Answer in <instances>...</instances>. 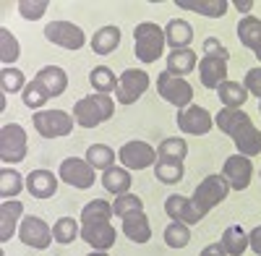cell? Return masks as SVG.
<instances>
[{
    "label": "cell",
    "mask_w": 261,
    "mask_h": 256,
    "mask_svg": "<svg viewBox=\"0 0 261 256\" xmlns=\"http://www.w3.org/2000/svg\"><path fill=\"white\" fill-rule=\"evenodd\" d=\"M175 123L183 134H191V136H204L212 131L214 125V118L209 115L206 108H201V105H191V108L186 110H178L175 115Z\"/></svg>",
    "instance_id": "obj_12"
},
{
    "label": "cell",
    "mask_w": 261,
    "mask_h": 256,
    "mask_svg": "<svg viewBox=\"0 0 261 256\" xmlns=\"http://www.w3.org/2000/svg\"><path fill=\"white\" fill-rule=\"evenodd\" d=\"M243 87L248 89V94L258 97L261 99V68H251L243 79Z\"/></svg>",
    "instance_id": "obj_45"
},
{
    "label": "cell",
    "mask_w": 261,
    "mask_h": 256,
    "mask_svg": "<svg viewBox=\"0 0 261 256\" xmlns=\"http://www.w3.org/2000/svg\"><path fill=\"white\" fill-rule=\"evenodd\" d=\"M32 123L39 131V136L45 139H63L73 131V113H65V110H39L32 115Z\"/></svg>",
    "instance_id": "obj_6"
},
{
    "label": "cell",
    "mask_w": 261,
    "mask_h": 256,
    "mask_svg": "<svg viewBox=\"0 0 261 256\" xmlns=\"http://www.w3.org/2000/svg\"><path fill=\"white\" fill-rule=\"evenodd\" d=\"M230 6H235V11H238V13H246V16H251L253 0H235V3H230Z\"/></svg>",
    "instance_id": "obj_48"
},
{
    "label": "cell",
    "mask_w": 261,
    "mask_h": 256,
    "mask_svg": "<svg viewBox=\"0 0 261 256\" xmlns=\"http://www.w3.org/2000/svg\"><path fill=\"white\" fill-rule=\"evenodd\" d=\"M149 89V73L141 68H128L118 76V92H115V102L118 105H134L136 99L144 97V92Z\"/></svg>",
    "instance_id": "obj_7"
},
{
    "label": "cell",
    "mask_w": 261,
    "mask_h": 256,
    "mask_svg": "<svg viewBox=\"0 0 261 256\" xmlns=\"http://www.w3.org/2000/svg\"><path fill=\"white\" fill-rule=\"evenodd\" d=\"M157 94L165 102H170L172 108H178V110H186V108L193 105V87L183 76L170 73L167 68L157 76Z\"/></svg>",
    "instance_id": "obj_4"
},
{
    "label": "cell",
    "mask_w": 261,
    "mask_h": 256,
    "mask_svg": "<svg viewBox=\"0 0 261 256\" xmlns=\"http://www.w3.org/2000/svg\"><path fill=\"white\" fill-rule=\"evenodd\" d=\"M120 29L118 27H102V29H97L94 34H92V50L97 53V55H110L118 45H120Z\"/></svg>",
    "instance_id": "obj_27"
},
{
    "label": "cell",
    "mask_w": 261,
    "mask_h": 256,
    "mask_svg": "<svg viewBox=\"0 0 261 256\" xmlns=\"http://www.w3.org/2000/svg\"><path fill=\"white\" fill-rule=\"evenodd\" d=\"M238 39H241L243 47L258 50V47H261V18H256V16H243L241 24H238Z\"/></svg>",
    "instance_id": "obj_29"
},
{
    "label": "cell",
    "mask_w": 261,
    "mask_h": 256,
    "mask_svg": "<svg viewBox=\"0 0 261 256\" xmlns=\"http://www.w3.org/2000/svg\"><path fill=\"white\" fill-rule=\"evenodd\" d=\"M113 204L105 199H94L81 209V225H92V222H110L113 220Z\"/></svg>",
    "instance_id": "obj_30"
},
{
    "label": "cell",
    "mask_w": 261,
    "mask_h": 256,
    "mask_svg": "<svg viewBox=\"0 0 261 256\" xmlns=\"http://www.w3.org/2000/svg\"><path fill=\"white\" fill-rule=\"evenodd\" d=\"M217 94H220V102L225 105V108H232V110H241L246 105V99H248V89L241 81H230V79L217 87Z\"/></svg>",
    "instance_id": "obj_25"
},
{
    "label": "cell",
    "mask_w": 261,
    "mask_h": 256,
    "mask_svg": "<svg viewBox=\"0 0 261 256\" xmlns=\"http://www.w3.org/2000/svg\"><path fill=\"white\" fill-rule=\"evenodd\" d=\"M220 243H222L227 256H243L248 248V233L241 225H230V227H225Z\"/></svg>",
    "instance_id": "obj_26"
},
{
    "label": "cell",
    "mask_w": 261,
    "mask_h": 256,
    "mask_svg": "<svg viewBox=\"0 0 261 256\" xmlns=\"http://www.w3.org/2000/svg\"><path fill=\"white\" fill-rule=\"evenodd\" d=\"M45 37L53 42V45L63 47V50H79L86 42L84 29L76 27L73 21H50V24L45 27Z\"/></svg>",
    "instance_id": "obj_9"
},
{
    "label": "cell",
    "mask_w": 261,
    "mask_h": 256,
    "mask_svg": "<svg viewBox=\"0 0 261 256\" xmlns=\"http://www.w3.org/2000/svg\"><path fill=\"white\" fill-rule=\"evenodd\" d=\"M53 238H55V243H60V246L73 243L76 238H81V222H76L73 217H60V220H55V225H53Z\"/></svg>",
    "instance_id": "obj_34"
},
{
    "label": "cell",
    "mask_w": 261,
    "mask_h": 256,
    "mask_svg": "<svg viewBox=\"0 0 261 256\" xmlns=\"http://www.w3.org/2000/svg\"><path fill=\"white\" fill-rule=\"evenodd\" d=\"M24 186H27V181L21 178V173H16L11 165H6L3 170H0V196H3V201L16 199Z\"/></svg>",
    "instance_id": "obj_31"
},
{
    "label": "cell",
    "mask_w": 261,
    "mask_h": 256,
    "mask_svg": "<svg viewBox=\"0 0 261 256\" xmlns=\"http://www.w3.org/2000/svg\"><path fill=\"white\" fill-rule=\"evenodd\" d=\"M165 215L172 220V222H183V225H199L204 220V215L199 209L193 207L191 196H178V194H172L165 199Z\"/></svg>",
    "instance_id": "obj_14"
},
{
    "label": "cell",
    "mask_w": 261,
    "mask_h": 256,
    "mask_svg": "<svg viewBox=\"0 0 261 256\" xmlns=\"http://www.w3.org/2000/svg\"><path fill=\"white\" fill-rule=\"evenodd\" d=\"M89 84H92V89H97V94L118 92V79H115L110 66H94L92 73H89Z\"/></svg>",
    "instance_id": "obj_33"
},
{
    "label": "cell",
    "mask_w": 261,
    "mask_h": 256,
    "mask_svg": "<svg viewBox=\"0 0 261 256\" xmlns=\"http://www.w3.org/2000/svg\"><path fill=\"white\" fill-rule=\"evenodd\" d=\"M199 79H201V84L206 89H217L220 84L227 81V60L204 55L199 60Z\"/></svg>",
    "instance_id": "obj_18"
},
{
    "label": "cell",
    "mask_w": 261,
    "mask_h": 256,
    "mask_svg": "<svg viewBox=\"0 0 261 256\" xmlns=\"http://www.w3.org/2000/svg\"><path fill=\"white\" fill-rule=\"evenodd\" d=\"M165 29L157 27L154 21H141L134 29V53L141 63H154L165 53Z\"/></svg>",
    "instance_id": "obj_2"
},
{
    "label": "cell",
    "mask_w": 261,
    "mask_h": 256,
    "mask_svg": "<svg viewBox=\"0 0 261 256\" xmlns=\"http://www.w3.org/2000/svg\"><path fill=\"white\" fill-rule=\"evenodd\" d=\"M248 246L253 248V253H258V256H261V225H258V227H253V230L248 233Z\"/></svg>",
    "instance_id": "obj_46"
},
{
    "label": "cell",
    "mask_w": 261,
    "mask_h": 256,
    "mask_svg": "<svg viewBox=\"0 0 261 256\" xmlns=\"http://www.w3.org/2000/svg\"><path fill=\"white\" fill-rule=\"evenodd\" d=\"M21 215H24V204H21L18 199L3 201V207H0V241L3 243H8L11 236H16L18 222L24 220Z\"/></svg>",
    "instance_id": "obj_19"
},
{
    "label": "cell",
    "mask_w": 261,
    "mask_h": 256,
    "mask_svg": "<svg viewBox=\"0 0 261 256\" xmlns=\"http://www.w3.org/2000/svg\"><path fill=\"white\" fill-rule=\"evenodd\" d=\"M123 236L128 241H134V243H149L151 225H149V217L144 215V209L130 212V215L123 217Z\"/></svg>",
    "instance_id": "obj_20"
},
{
    "label": "cell",
    "mask_w": 261,
    "mask_h": 256,
    "mask_svg": "<svg viewBox=\"0 0 261 256\" xmlns=\"http://www.w3.org/2000/svg\"><path fill=\"white\" fill-rule=\"evenodd\" d=\"M81 241H86L94 251H110L115 246V227H113V222L81 225Z\"/></svg>",
    "instance_id": "obj_16"
},
{
    "label": "cell",
    "mask_w": 261,
    "mask_h": 256,
    "mask_svg": "<svg viewBox=\"0 0 261 256\" xmlns=\"http://www.w3.org/2000/svg\"><path fill=\"white\" fill-rule=\"evenodd\" d=\"M89 256H110V253H107V251H92Z\"/></svg>",
    "instance_id": "obj_49"
},
{
    "label": "cell",
    "mask_w": 261,
    "mask_h": 256,
    "mask_svg": "<svg viewBox=\"0 0 261 256\" xmlns=\"http://www.w3.org/2000/svg\"><path fill=\"white\" fill-rule=\"evenodd\" d=\"M21 55V47H18V39L11 34V29H0V60L3 66H13Z\"/></svg>",
    "instance_id": "obj_40"
},
{
    "label": "cell",
    "mask_w": 261,
    "mask_h": 256,
    "mask_svg": "<svg viewBox=\"0 0 261 256\" xmlns=\"http://www.w3.org/2000/svg\"><path fill=\"white\" fill-rule=\"evenodd\" d=\"M144 209V201L136 196V194H123V196H115V204H113V212H115V217H125L130 215V212H139Z\"/></svg>",
    "instance_id": "obj_43"
},
{
    "label": "cell",
    "mask_w": 261,
    "mask_h": 256,
    "mask_svg": "<svg viewBox=\"0 0 261 256\" xmlns=\"http://www.w3.org/2000/svg\"><path fill=\"white\" fill-rule=\"evenodd\" d=\"M16 6H18L21 18H27V21H39L42 16L47 13L50 0H18Z\"/></svg>",
    "instance_id": "obj_42"
},
{
    "label": "cell",
    "mask_w": 261,
    "mask_h": 256,
    "mask_svg": "<svg viewBox=\"0 0 261 256\" xmlns=\"http://www.w3.org/2000/svg\"><path fill=\"white\" fill-rule=\"evenodd\" d=\"M188 155V144L186 139L180 136H170L165 139L160 146H157V160H175V162H183Z\"/></svg>",
    "instance_id": "obj_37"
},
{
    "label": "cell",
    "mask_w": 261,
    "mask_h": 256,
    "mask_svg": "<svg viewBox=\"0 0 261 256\" xmlns=\"http://www.w3.org/2000/svg\"><path fill=\"white\" fill-rule=\"evenodd\" d=\"M222 178L230 183L232 191H246L251 186V178H253V162H251V157H243V155L227 157L225 165H222Z\"/></svg>",
    "instance_id": "obj_13"
},
{
    "label": "cell",
    "mask_w": 261,
    "mask_h": 256,
    "mask_svg": "<svg viewBox=\"0 0 261 256\" xmlns=\"http://www.w3.org/2000/svg\"><path fill=\"white\" fill-rule=\"evenodd\" d=\"M199 256H227V253H225L222 243H209V246H206V248H204Z\"/></svg>",
    "instance_id": "obj_47"
},
{
    "label": "cell",
    "mask_w": 261,
    "mask_h": 256,
    "mask_svg": "<svg viewBox=\"0 0 261 256\" xmlns=\"http://www.w3.org/2000/svg\"><path fill=\"white\" fill-rule=\"evenodd\" d=\"M58 175L63 183H68L73 188H92L94 186V167L86 162V160H79V157H68V160H63L60 167H58Z\"/></svg>",
    "instance_id": "obj_11"
},
{
    "label": "cell",
    "mask_w": 261,
    "mask_h": 256,
    "mask_svg": "<svg viewBox=\"0 0 261 256\" xmlns=\"http://www.w3.org/2000/svg\"><path fill=\"white\" fill-rule=\"evenodd\" d=\"M196 63H199V58H196V50H191V47L172 50V53L167 55V71L175 73V76H186V73L196 71Z\"/></svg>",
    "instance_id": "obj_28"
},
{
    "label": "cell",
    "mask_w": 261,
    "mask_h": 256,
    "mask_svg": "<svg viewBox=\"0 0 261 256\" xmlns=\"http://www.w3.org/2000/svg\"><path fill=\"white\" fill-rule=\"evenodd\" d=\"M0 89H3V94L24 92L27 89V76L21 73L18 68H13V66H6L3 71H0Z\"/></svg>",
    "instance_id": "obj_38"
},
{
    "label": "cell",
    "mask_w": 261,
    "mask_h": 256,
    "mask_svg": "<svg viewBox=\"0 0 261 256\" xmlns=\"http://www.w3.org/2000/svg\"><path fill=\"white\" fill-rule=\"evenodd\" d=\"M230 191H232V188H230V183L222 178V173H212V175H206L199 186H196L191 201H193V207L206 217L217 204H222V201L227 199Z\"/></svg>",
    "instance_id": "obj_3"
},
{
    "label": "cell",
    "mask_w": 261,
    "mask_h": 256,
    "mask_svg": "<svg viewBox=\"0 0 261 256\" xmlns=\"http://www.w3.org/2000/svg\"><path fill=\"white\" fill-rule=\"evenodd\" d=\"M162 236H165V243L170 248H186L191 243V227L183 225V222H172L170 220V225L165 227Z\"/></svg>",
    "instance_id": "obj_39"
},
{
    "label": "cell",
    "mask_w": 261,
    "mask_h": 256,
    "mask_svg": "<svg viewBox=\"0 0 261 256\" xmlns=\"http://www.w3.org/2000/svg\"><path fill=\"white\" fill-rule=\"evenodd\" d=\"M165 39H167V45L172 50H183V47H188L193 42V27L188 24V21H183V18H172V21H167V27H165Z\"/></svg>",
    "instance_id": "obj_22"
},
{
    "label": "cell",
    "mask_w": 261,
    "mask_h": 256,
    "mask_svg": "<svg viewBox=\"0 0 261 256\" xmlns=\"http://www.w3.org/2000/svg\"><path fill=\"white\" fill-rule=\"evenodd\" d=\"M230 139L235 141L238 155H243V157H256V155H261V131L251 123V118L238 125L235 131L230 134Z\"/></svg>",
    "instance_id": "obj_15"
},
{
    "label": "cell",
    "mask_w": 261,
    "mask_h": 256,
    "mask_svg": "<svg viewBox=\"0 0 261 256\" xmlns=\"http://www.w3.org/2000/svg\"><path fill=\"white\" fill-rule=\"evenodd\" d=\"M21 99H24V105H27V108H32V110H42V108H45V105L53 99L50 97V92L45 89V87H42V84L37 81V79H32L29 84H27V89L24 92H21Z\"/></svg>",
    "instance_id": "obj_36"
},
{
    "label": "cell",
    "mask_w": 261,
    "mask_h": 256,
    "mask_svg": "<svg viewBox=\"0 0 261 256\" xmlns=\"http://www.w3.org/2000/svg\"><path fill=\"white\" fill-rule=\"evenodd\" d=\"M34 79L50 92V97H60L65 89H68V73H65L60 66H45V68H39Z\"/></svg>",
    "instance_id": "obj_21"
},
{
    "label": "cell",
    "mask_w": 261,
    "mask_h": 256,
    "mask_svg": "<svg viewBox=\"0 0 261 256\" xmlns=\"http://www.w3.org/2000/svg\"><path fill=\"white\" fill-rule=\"evenodd\" d=\"M18 238H21V243L24 246H29V248H47L55 238H53V227L42 220V217H37V215H29V217H24L21 220V225H18Z\"/></svg>",
    "instance_id": "obj_10"
},
{
    "label": "cell",
    "mask_w": 261,
    "mask_h": 256,
    "mask_svg": "<svg viewBox=\"0 0 261 256\" xmlns=\"http://www.w3.org/2000/svg\"><path fill=\"white\" fill-rule=\"evenodd\" d=\"M243 120H248V113H243V110H232V108L220 110V113H217V118H214V123L220 125V131H225L227 136H230Z\"/></svg>",
    "instance_id": "obj_41"
},
{
    "label": "cell",
    "mask_w": 261,
    "mask_h": 256,
    "mask_svg": "<svg viewBox=\"0 0 261 256\" xmlns=\"http://www.w3.org/2000/svg\"><path fill=\"white\" fill-rule=\"evenodd\" d=\"M27 152H29V144H27L24 125L6 123L3 128H0V160L13 167V165L27 160Z\"/></svg>",
    "instance_id": "obj_5"
},
{
    "label": "cell",
    "mask_w": 261,
    "mask_h": 256,
    "mask_svg": "<svg viewBox=\"0 0 261 256\" xmlns=\"http://www.w3.org/2000/svg\"><path fill=\"white\" fill-rule=\"evenodd\" d=\"M175 6H180L183 11L209 16V18H222L227 13V8H230L227 0H178Z\"/></svg>",
    "instance_id": "obj_23"
},
{
    "label": "cell",
    "mask_w": 261,
    "mask_h": 256,
    "mask_svg": "<svg viewBox=\"0 0 261 256\" xmlns=\"http://www.w3.org/2000/svg\"><path fill=\"white\" fill-rule=\"evenodd\" d=\"M154 175L165 186H175L186 178V167H183V162H175V160H157L154 162Z\"/></svg>",
    "instance_id": "obj_32"
},
{
    "label": "cell",
    "mask_w": 261,
    "mask_h": 256,
    "mask_svg": "<svg viewBox=\"0 0 261 256\" xmlns=\"http://www.w3.org/2000/svg\"><path fill=\"white\" fill-rule=\"evenodd\" d=\"M27 191L34 199H50L58 194V175L50 170H32L27 175Z\"/></svg>",
    "instance_id": "obj_17"
},
{
    "label": "cell",
    "mask_w": 261,
    "mask_h": 256,
    "mask_svg": "<svg viewBox=\"0 0 261 256\" xmlns=\"http://www.w3.org/2000/svg\"><path fill=\"white\" fill-rule=\"evenodd\" d=\"M204 55H209V58H222V60L230 58L227 47H225L217 37H206V39H204Z\"/></svg>",
    "instance_id": "obj_44"
},
{
    "label": "cell",
    "mask_w": 261,
    "mask_h": 256,
    "mask_svg": "<svg viewBox=\"0 0 261 256\" xmlns=\"http://www.w3.org/2000/svg\"><path fill=\"white\" fill-rule=\"evenodd\" d=\"M253 53H256V58H258V63H261V47H258V50H253Z\"/></svg>",
    "instance_id": "obj_50"
},
{
    "label": "cell",
    "mask_w": 261,
    "mask_h": 256,
    "mask_svg": "<svg viewBox=\"0 0 261 256\" xmlns=\"http://www.w3.org/2000/svg\"><path fill=\"white\" fill-rule=\"evenodd\" d=\"M130 183H134V178H130V173L125 167H115L113 165V167H107L102 173V186H105V191H110V194H118V196L128 194Z\"/></svg>",
    "instance_id": "obj_24"
},
{
    "label": "cell",
    "mask_w": 261,
    "mask_h": 256,
    "mask_svg": "<svg viewBox=\"0 0 261 256\" xmlns=\"http://www.w3.org/2000/svg\"><path fill=\"white\" fill-rule=\"evenodd\" d=\"M258 113H261V99H258Z\"/></svg>",
    "instance_id": "obj_51"
},
{
    "label": "cell",
    "mask_w": 261,
    "mask_h": 256,
    "mask_svg": "<svg viewBox=\"0 0 261 256\" xmlns=\"http://www.w3.org/2000/svg\"><path fill=\"white\" fill-rule=\"evenodd\" d=\"M118 160L123 162L125 170H146V167H154L157 162V149L146 144V141H125L118 149Z\"/></svg>",
    "instance_id": "obj_8"
},
{
    "label": "cell",
    "mask_w": 261,
    "mask_h": 256,
    "mask_svg": "<svg viewBox=\"0 0 261 256\" xmlns=\"http://www.w3.org/2000/svg\"><path fill=\"white\" fill-rule=\"evenodd\" d=\"M115 115V99L110 94H86L73 105V118L81 128H97Z\"/></svg>",
    "instance_id": "obj_1"
},
{
    "label": "cell",
    "mask_w": 261,
    "mask_h": 256,
    "mask_svg": "<svg viewBox=\"0 0 261 256\" xmlns=\"http://www.w3.org/2000/svg\"><path fill=\"white\" fill-rule=\"evenodd\" d=\"M86 162H89L94 170H105L107 167H113L115 165V149H110L107 144H92L89 149H86V157H84Z\"/></svg>",
    "instance_id": "obj_35"
}]
</instances>
